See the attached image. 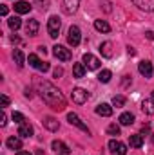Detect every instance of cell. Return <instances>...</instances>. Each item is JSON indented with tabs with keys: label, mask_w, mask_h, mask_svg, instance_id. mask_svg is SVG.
Listing matches in <instances>:
<instances>
[{
	"label": "cell",
	"mask_w": 154,
	"mask_h": 155,
	"mask_svg": "<svg viewBox=\"0 0 154 155\" xmlns=\"http://www.w3.org/2000/svg\"><path fill=\"white\" fill-rule=\"evenodd\" d=\"M37 87H38V92H40V97L44 99V103H47L53 110H65V97L64 94L49 81H37Z\"/></svg>",
	"instance_id": "1"
},
{
	"label": "cell",
	"mask_w": 154,
	"mask_h": 155,
	"mask_svg": "<svg viewBox=\"0 0 154 155\" xmlns=\"http://www.w3.org/2000/svg\"><path fill=\"white\" fill-rule=\"evenodd\" d=\"M60 27H62V22L58 16H51L47 20V33L51 38H58V33H60Z\"/></svg>",
	"instance_id": "2"
},
{
	"label": "cell",
	"mask_w": 154,
	"mask_h": 155,
	"mask_svg": "<svg viewBox=\"0 0 154 155\" xmlns=\"http://www.w3.org/2000/svg\"><path fill=\"white\" fill-rule=\"evenodd\" d=\"M82 63L85 65L87 71H96V69H100V60H98L96 56H93L91 52H85V54H83Z\"/></svg>",
	"instance_id": "3"
},
{
	"label": "cell",
	"mask_w": 154,
	"mask_h": 155,
	"mask_svg": "<svg viewBox=\"0 0 154 155\" xmlns=\"http://www.w3.org/2000/svg\"><path fill=\"white\" fill-rule=\"evenodd\" d=\"M107 146H109L111 155H125L127 153V146H125L121 141H118V139H111Z\"/></svg>",
	"instance_id": "4"
},
{
	"label": "cell",
	"mask_w": 154,
	"mask_h": 155,
	"mask_svg": "<svg viewBox=\"0 0 154 155\" xmlns=\"http://www.w3.org/2000/svg\"><path fill=\"white\" fill-rule=\"evenodd\" d=\"M27 61H29V65H31L33 69H37V71H40V72H47V71H49V63L42 61L37 54H29Z\"/></svg>",
	"instance_id": "5"
},
{
	"label": "cell",
	"mask_w": 154,
	"mask_h": 155,
	"mask_svg": "<svg viewBox=\"0 0 154 155\" xmlns=\"http://www.w3.org/2000/svg\"><path fill=\"white\" fill-rule=\"evenodd\" d=\"M71 97H73V101L76 103V105H83L87 99H89V92L87 90H83V88H73V92H71Z\"/></svg>",
	"instance_id": "6"
},
{
	"label": "cell",
	"mask_w": 154,
	"mask_h": 155,
	"mask_svg": "<svg viewBox=\"0 0 154 155\" xmlns=\"http://www.w3.org/2000/svg\"><path fill=\"white\" fill-rule=\"evenodd\" d=\"M53 54H54V58H58L60 61H69V60H71V51L65 49L64 45H54V47H53Z\"/></svg>",
	"instance_id": "7"
},
{
	"label": "cell",
	"mask_w": 154,
	"mask_h": 155,
	"mask_svg": "<svg viewBox=\"0 0 154 155\" xmlns=\"http://www.w3.org/2000/svg\"><path fill=\"white\" fill-rule=\"evenodd\" d=\"M80 40H82L80 29H78L76 25H71V27H69V33H67V41H69V45L76 47L78 43H80Z\"/></svg>",
	"instance_id": "8"
},
{
	"label": "cell",
	"mask_w": 154,
	"mask_h": 155,
	"mask_svg": "<svg viewBox=\"0 0 154 155\" xmlns=\"http://www.w3.org/2000/svg\"><path fill=\"white\" fill-rule=\"evenodd\" d=\"M138 71H140V74L145 78H151L152 76V63L151 61H147V60H143V61H140L138 63Z\"/></svg>",
	"instance_id": "9"
},
{
	"label": "cell",
	"mask_w": 154,
	"mask_h": 155,
	"mask_svg": "<svg viewBox=\"0 0 154 155\" xmlns=\"http://www.w3.org/2000/svg\"><path fill=\"white\" fill-rule=\"evenodd\" d=\"M80 0H64V13L65 15H73L78 11Z\"/></svg>",
	"instance_id": "10"
},
{
	"label": "cell",
	"mask_w": 154,
	"mask_h": 155,
	"mask_svg": "<svg viewBox=\"0 0 154 155\" xmlns=\"http://www.w3.org/2000/svg\"><path fill=\"white\" fill-rule=\"evenodd\" d=\"M132 2H134V5H136L138 9H142V11H147V13L154 11V0H132Z\"/></svg>",
	"instance_id": "11"
},
{
	"label": "cell",
	"mask_w": 154,
	"mask_h": 155,
	"mask_svg": "<svg viewBox=\"0 0 154 155\" xmlns=\"http://www.w3.org/2000/svg\"><path fill=\"white\" fill-rule=\"evenodd\" d=\"M67 121H69L71 124H75L76 128H80V130H83V132H87V134H89L87 124H83V123H82V119H80L76 114H73V112H71V114H67Z\"/></svg>",
	"instance_id": "12"
},
{
	"label": "cell",
	"mask_w": 154,
	"mask_h": 155,
	"mask_svg": "<svg viewBox=\"0 0 154 155\" xmlns=\"http://www.w3.org/2000/svg\"><path fill=\"white\" fill-rule=\"evenodd\" d=\"M53 150L58 152L60 155H69L71 153V148H69L65 143H62V141H53Z\"/></svg>",
	"instance_id": "13"
},
{
	"label": "cell",
	"mask_w": 154,
	"mask_h": 155,
	"mask_svg": "<svg viewBox=\"0 0 154 155\" xmlns=\"http://www.w3.org/2000/svg\"><path fill=\"white\" fill-rule=\"evenodd\" d=\"M96 114L102 116V117H111L113 116V107L107 105V103H102V105L96 107Z\"/></svg>",
	"instance_id": "14"
},
{
	"label": "cell",
	"mask_w": 154,
	"mask_h": 155,
	"mask_svg": "<svg viewBox=\"0 0 154 155\" xmlns=\"http://www.w3.org/2000/svg\"><path fill=\"white\" fill-rule=\"evenodd\" d=\"M40 29V24L38 20H29L27 24H26V33L29 35V36H37V33H38Z\"/></svg>",
	"instance_id": "15"
},
{
	"label": "cell",
	"mask_w": 154,
	"mask_h": 155,
	"mask_svg": "<svg viewBox=\"0 0 154 155\" xmlns=\"http://www.w3.org/2000/svg\"><path fill=\"white\" fill-rule=\"evenodd\" d=\"M15 11H16L18 15H26V13L31 11V5H29V2H26V0H18V2L15 4Z\"/></svg>",
	"instance_id": "16"
},
{
	"label": "cell",
	"mask_w": 154,
	"mask_h": 155,
	"mask_svg": "<svg viewBox=\"0 0 154 155\" xmlns=\"http://www.w3.org/2000/svg\"><path fill=\"white\" fill-rule=\"evenodd\" d=\"M18 135H20V137H31V135H33V126L24 121V123L18 126Z\"/></svg>",
	"instance_id": "17"
},
{
	"label": "cell",
	"mask_w": 154,
	"mask_h": 155,
	"mask_svg": "<svg viewBox=\"0 0 154 155\" xmlns=\"http://www.w3.org/2000/svg\"><path fill=\"white\" fill-rule=\"evenodd\" d=\"M142 110L147 114V116H154V97H149L142 103Z\"/></svg>",
	"instance_id": "18"
},
{
	"label": "cell",
	"mask_w": 154,
	"mask_h": 155,
	"mask_svg": "<svg viewBox=\"0 0 154 155\" xmlns=\"http://www.w3.org/2000/svg\"><path fill=\"white\" fill-rule=\"evenodd\" d=\"M100 52L103 58H113V43L111 41H103L100 45Z\"/></svg>",
	"instance_id": "19"
},
{
	"label": "cell",
	"mask_w": 154,
	"mask_h": 155,
	"mask_svg": "<svg viewBox=\"0 0 154 155\" xmlns=\"http://www.w3.org/2000/svg\"><path fill=\"white\" fill-rule=\"evenodd\" d=\"M42 123H44V126H45L47 130H51V132H56V130H58V126H60V124H58V121H56L54 117H44V121H42Z\"/></svg>",
	"instance_id": "20"
},
{
	"label": "cell",
	"mask_w": 154,
	"mask_h": 155,
	"mask_svg": "<svg viewBox=\"0 0 154 155\" xmlns=\"http://www.w3.org/2000/svg\"><path fill=\"white\" fill-rule=\"evenodd\" d=\"M129 144L132 148H142L143 146V137L140 134H134V135H129Z\"/></svg>",
	"instance_id": "21"
},
{
	"label": "cell",
	"mask_w": 154,
	"mask_h": 155,
	"mask_svg": "<svg viewBox=\"0 0 154 155\" xmlns=\"http://www.w3.org/2000/svg\"><path fill=\"white\" fill-rule=\"evenodd\" d=\"M118 121H120V124H121V126H131V124L134 123V116H132L131 112H123V114L120 116Z\"/></svg>",
	"instance_id": "22"
},
{
	"label": "cell",
	"mask_w": 154,
	"mask_h": 155,
	"mask_svg": "<svg viewBox=\"0 0 154 155\" xmlns=\"http://www.w3.org/2000/svg\"><path fill=\"white\" fill-rule=\"evenodd\" d=\"M5 144H7L9 150H20V148H22V139H18V137H9V139L5 141Z\"/></svg>",
	"instance_id": "23"
},
{
	"label": "cell",
	"mask_w": 154,
	"mask_h": 155,
	"mask_svg": "<svg viewBox=\"0 0 154 155\" xmlns=\"http://www.w3.org/2000/svg\"><path fill=\"white\" fill-rule=\"evenodd\" d=\"M94 29L100 31V33H109L111 31V25L105 20H94Z\"/></svg>",
	"instance_id": "24"
},
{
	"label": "cell",
	"mask_w": 154,
	"mask_h": 155,
	"mask_svg": "<svg viewBox=\"0 0 154 155\" xmlns=\"http://www.w3.org/2000/svg\"><path fill=\"white\" fill-rule=\"evenodd\" d=\"M13 60H15V63H16L18 67H24V52H22L20 49H15V51H13Z\"/></svg>",
	"instance_id": "25"
},
{
	"label": "cell",
	"mask_w": 154,
	"mask_h": 155,
	"mask_svg": "<svg viewBox=\"0 0 154 155\" xmlns=\"http://www.w3.org/2000/svg\"><path fill=\"white\" fill-rule=\"evenodd\" d=\"M7 24H9V27H11L13 31H18V29L22 27V20H20L18 16H11V18L7 20Z\"/></svg>",
	"instance_id": "26"
},
{
	"label": "cell",
	"mask_w": 154,
	"mask_h": 155,
	"mask_svg": "<svg viewBox=\"0 0 154 155\" xmlns=\"http://www.w3.org/2000/svg\"><path fill=\"white\" fill-rule=\"evenodd\" d=\"M73 74H75V78H83V74H85V65L83 63H75L73 65Z\"/></svg>",
	"instance_id": "27"
},
{
	"label": "cell",
	"mask_w": 154,
	"mask_h": 155,
	"mask_svg": "<svg viewBox=\"0 0 154 155\" xmlns=\"http://www.w3.org/2000/svg\"><path fill=\"white\" fill-rule=\"evenodd\" d=\"M111 78H113L111 71H102V72L98 74V81H100V83H109Z\"/></svg>",
	"instance_id": "28"
},
{
	"label": "cell",
	"mask_w": 154,
	"mask_h": 155,
	"mask_svg": "<svg viewBox=\"0 0 154 155\" xmlns=\"http://www.w3.org/2000/svg\"><path fill=\"white\" fill-rule=\"evenodd\" d=\"M113 105H114L116 108H121V107L125 105V97H123V96H114V97H113Z\"/></svg>",
	"instance_id": "29"
},
{
	"label": "cell",
	"mask_w": 154,
	"mask_h": 155,
	"mask_svg": "<svg viewBox=\"0 0 154 155\" xmlns=\"http://www.w3.org/2000/svg\"><path fill=\"white\" fill-rule=\"evenodd\" d=\"M107 134H109V135H120V126H118V124H109Z\"/></svg>",
	"instance_id": "30"
},
{
	"label": "cell",
	"mask_w": 154,
	"mask_h": 155,
	"mask_svg": "<svg viewBox=\"0 0 154 155\" xmlns=\"http://www.w3.org/2000/svg\"><path fill=\"white\" fill-rule=\"evenodd\" d=\"M7 105H9V97H7L5 94H2V96H0V107H2V108H5Z\"/></svg>",
	"instance_id": "31"
},
{
	"label": "cell",
	"mask_w": 154,
	"mask_h": 155,
	"mask_svg": "<svg viewBox=\"0 0 154 155\" xmlns=\"http://www.w3.org/2000/svg\"><path fill=\"white\" fill-rule=\"evenodd\" d=\"M13 121L18 123V124H22V123H24V116H22L20 112H15V114H13Z\"/></svg>",
	"instance_id": "32"
},
{
	"label": "cell",
	"mask_w": 154,
	"mask_h": 155,
	"mask_svg": "<svg viewBox=\"0 0 154 155\" xmlns=\"http://www.w3.org/2000/svg\"><path fill=\"white\" fill-rule=\"evenodd\" d=\"M49 2H51V0H37V4H38L42 9H47V7H49Z\"/></svg>",
	"instance_id": "33"
},
{
	"label": "cell",
	"mask_w": 154,
	"mask_h": 155,
	"mask_svg": "<svg viewBox=\"0 0 154 155\" xmlns=\"http://www.w3.org/2000/svg\"><path fill=\"white\" fill-rule=\"evenodd\" d=\"M102 4H103V11L105 13H111V2L109 0H102Z\"/></svg>",
	"instance_id": "34"
},
{
	"label": "cell",
	"mask_w": 154,
	"mask_h": 155,
	"mask_svg": "<svg viewBox=\"0 0 154 155\" xmlns=\"http://www.w3.org/2000/svg\"><path fill=\"white\" fill-rule=\"evenodd\" d=\"M7 124V116L2 112V117H0V126H5Z\"/></svg>",
	"instance_id": "35"
},
{
	"label": "cell",
	"mask_w": 154,
	"mask_h": 155,
	"mask_svg": "<svg viewBox=\"0 0 154 155\" xmlns=\"http://www.w3.org/2000/svg\"><path fill=\"white\" fill-rule=\"evenodd\" d=\"M62 74H64V71H62L60 67H56V69H54V78H60Z\"/></svg>",
	"instance_id": "36"
},
{
	"label": "cell",
	"mask_w": 154,
	"mask_h": 155,
	"mask_svg": "<svg viewBox=\"0 0 154 155\" xmlns=\"http://www.w3.org/2000/svg\"><path fill=\"white\" fill-rule=\"evenodd\" d=\"M0 15H2V16L7 15V5H2V7H0Z\"/></svg>",
	"instance_id": "37"
},
{
	"label": "cell",
	"mask_w": 154,
	"mask_h": 155,
	"mask_svg": "<svg viewBox=\"0 0 154 155\" xmlns=\"http://www.w3.org/2000/svg\"><path fill=\"white\" fill-rule=\"evenodd\" d=\"M127 52H129V54H131V56H134V54H136V51H134V49H132V47H131V45H129V47H127Z\"/></svg>",
	"instance_id": "38"
},
{
	"label": "cell",
	"mask_w": 154,
	"mask_h": 155,
	"mask_svg": "<svg viewBox=\"0 0 154 155\" xmlns=\"http://www.w3.org/2000/svg\"><path fill=\"white\" fill-rule=\"evenodd\" d=\"M145 35H147V38H149V40H154V33H152V31H147Z\"/></svg>",
	"instance_id": "39"
},
{
	"label": "cell",
	"mask_w": 154,
	"mask_h": 155,
	"mask_svg": "<svg viewBox=\"0 0 154 155\" xmlns=\"http://www.w3.org/2000/svg\"><path fill=\"white\" fill-rule=\"evenodd\" d=\"M16 155H31V153H29V152H18Z\"/></svg>",
	"instance_id": "40"
},
{
	"label": "cell",
	"mask_w": 154,
	"mask_h": 155,
	"mask_svg": "<svg viewBox=\"0 0 154 155\" xmlns=\"http://www.w3.org/2000/svg\"><path fill=\"white\" fill-rule=\"evenodd\" d=\"M152 97H154V94H152Z\"/></svg>",
	"instance_id": "41"
},
{
	"label": "cell",
	"mask_w": 154,
	"mask_h": 155,
	"mask_svg": "<svg viewBox=\"0 0 154 155\" xmlns=\"http://www.w3.org/2000/svg\"><path fill=\"white\" fill-rule=\"evenodd\" d=\"M58 155H60V153H58Z\"/></svg>",
	"instance_id": "42"
}]
</instances>
